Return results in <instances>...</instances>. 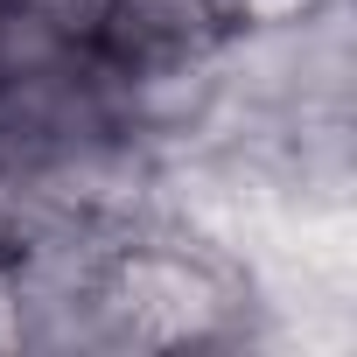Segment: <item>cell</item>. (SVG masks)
<instances>
[{"label": "cell", "instance_id": "cell-1", "mask_svg": "<svg viewBox=\"0 0 357 357\" xmlns=\"http://www.w3.org/2000/svg\"><path fill=\"white\" fill-rule=\"evenodd\" d=\"M98 308H105L112 350H231V343H252L259 294L245 259L154 218L112 245Z\"/></svg>", "mask_w": 357, "mask_h": 357}, {"label": "cell", "instance_id": "cell-2", "mask_svg": "<svg viewBox=\"0 0 357 357\" xmlns=\"http://www.w3.org/2000/svg\"><path fill=\"white\" fill-rule=\"evenodd\" d=\"M231 43V22L218 0H98L91 50L112 70H154V63H211Z\"/></svg>", "mask_w": 357, "mask_h": 357}, {"label": "cell", "instance_id": "cell-3", "mask_svg": "<svg viewBox=\"0 0 357 357\" xmlns=\"http://www.w3.org/2000/svg\"><path fill=\"white\" fill-rule=\"evenodd\" d=\"M231 29H301L315 15H329L336 0H218Z\"/></svg>", "mask_w": 357, "mask_h": 357}, {"label": "cell", "instance_id": "cell-4", "mask_svg": "<svg viewBox=\"0 0 357 357\" xmlns=\"http://www.w3.org/2000/svg\"><path fill=\"white\" fill-rule=\"evenodd\" d=\"M15 8H36V15H56V22H70L77 36H91V15H98V0H15Z\"/></svg>", "mask_w": 357, "mask_h": 357}, {"label": "cell", "instance_id": "cell-5", "mask_svg": "<svg viewBox=\"0 0 357 357\" xmlns=\"http://www.w3.org/2000/svg\"><path fill=\"white\" fill-rule=\"evenodd\" d=\"M0 266H8V238H0Z\"/></svg>", "mask_w": 357, "mask_h": 357}]
</instances>
